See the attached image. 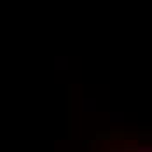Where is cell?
<instances>
[{
	"mask_svg": "<svg viewBox=\"0 0 152 152\" xmlns=\"http://www.w3.org/2000/svg\"><path fill=\"white\" fill-rule=\"evenodd\" d=\"M88 152H152L151 129L100 131L86 142Z\"/></svg>",
	"mask_w": 152,
	"mask_h": 152,
	"instance_id": "cell-1",
	"label": "cell"
}]
</instances>
